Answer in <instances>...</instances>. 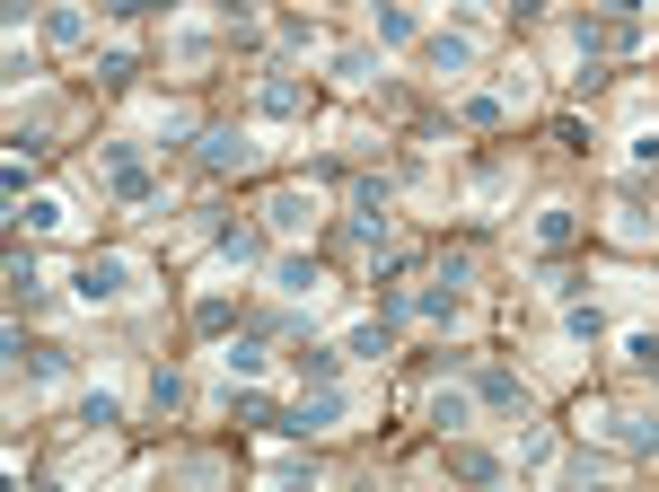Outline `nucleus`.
I'll return each instance as SVG.
<instances>
[{"label":"nucleus","mask_w":659,"mask_h":492,"mask_svg":"<svg viewBox=\"0 0 659 492\" xmlns=\"http://www.w3.org/2000/svg\"><path fill=\"white\" fill-rule=\"evenodd\" d=\"M229 326H237V308H229V299H203V308H194V335H212V344H220Z\"/></svg>","instance_id":"a211bd4d"},{"label":"nucleus","mask_w":659,"mask_h":492,"mask_svg":"<svg viewBox=\"0 0 659 492\" xmlns=\"http://www.w3.org/2000/svg\"><path fill=\"white\" fill-rule=\"evenodd\" d=\"M343 352H352V361H387V352H396V326H387V317H378V326H352Z\"/></svg>","instance_id":"0eeeda50"},{"label":"nucleus","mask_w":659,"mask_h":492,"mask_svg":"<svg viewBox=\"0 0 659 492\" xmlns=\"http://www.w3.org/2000/svg\"><path fill=\"white\" fill-rule=\"evenodd\" d=\"M107 18H150V9H176V0H98Z\"/></svg>","instance_id":"393cba45"},{"label":"nucleus","mask_w":659,"mask_h":492,"mask_svg":"<svg viewBox=\"0 0 659 492\" xmlns=\"http://www.w3.org/2000/svg\"><path fill=\"white\" fill-rule=\"evenodd\" d=\"M264 221H273V238H300V229L317 221V203H308V194H273V203H264Z\"/></svg>","instance_id":"423d86ee"},{"label":"nucleus","mask_w":659,"mask_h":492,"mask_svg":"<svg viewBox=\"0 0 659 492\" xmlns=\"http://www.w3.org/2000/svg\"><path fill=\"white\" fill-rule=\"evenodd\" d=\"M571 229H580L571 203H546V212H537V246H571Z\"/></svg>","instance_id":"2eb2a0df"},{"label":"nucleus","mask_w":659,"mask_h":492,"mask_svg":"<svg viewBox=\"0 0 659 492\" xmlns=\"http://www.w3.org/2000/svg\"><path fill=\"white\" fill-rule=\"evenodd\" d=\"M18 221H27V229H53V221H62V203H53V194H36V203H18Z\"/></svg>","instance_id":"5701e85b"},{"label":"nucleus","mask_w":659,"mask_h":492,"mask_svg":"<svg viewBox=\"0 0 659 492\" xmlns=\"http://www.w3.org/2000/svg\"><path fill=\"white\" fill-rule=\"evenodd\" d=\"M220 255H229V264H264V238H255V229H220Z\"/></svg>","instance_id":"f3484780"},{"label":"nucleus","mask_w":659,"mask_h":492,"mask_svg":"<svg viewBox=\"0 0 659 492\" xmlns=\"http://www.w3.org/2000/svg\"><path fill=\"white\" fill-rule=\"evenodd\" d=\"M291 361H300L308 387H334V378H343V352H291Z\"/></svg>","instance_id":"dca6fc26"},{"label":"nucleus","mask_w":659,"mask_h":492,"mask_svg":"<svg viewBox=\"0 0 659 492\" xmlns=\"http://www.w3.org/2000/svg\"><path fill=\"white\" fill-rule=\"evenodd\" d=\"M510 115V106H501V98H466V123H475V132H493V123Z\"/></svg>","instance_id":"b1692460"},{"label":"nucleus","mask_w":659,"mask_h":492,"mask_svg":"<svg viewBox=\"0 0 659 492\" xmlns=\"http://www.w3.org/2000/svg\"><path fill=\"white\" fill-rule=\"evenodd\" d=\"M466 413H475V396H466V387H439V396H432V422L448 431V440L466 431Z\"/></svg>","instance_id":"9d476101"},{"label":"nucleus","mask_w":659,"mask_h":492,"mask_svg":"<svg viewBox=\"0 0 659 492\" xmlns=\"http://www.w3.org/2000/svg\"><path fill=\"white\" fill-rule=\"evenodd\" d=\"M273 281H282L291 299H317V264H308V255H282V264H273Z\"/></svg>","instance_id":"ddd939ff"},{"label":"nucleus","mask_w":659,"mask_h":492,"mask_svg":"<svg viewBox=\"0 0 659 492\" xmlns=\"http://www.w3.org/2000/svg\"><path fill=\"white\" fill-rule=\"evenodd\" d=\"M448 475H457V484H501V458L475 449V440H448Z\"/></svg>","instance_id":"7ed1b4c3"},{"label":"nucleus","mask_w":659,"mask_h":492,"mask_svg":"<svg viewBox=\"0 0 659 492\" xmlns=\"http://www.w3.org/2000/svg\"><path fill=\"white\" fill-rule=\"evenodd\" d=\"M255 106H264V115H300V106H308V89H300V80H264V89H255Z\"/></svg>","instance_id":"f8f14e48"},{"label":"nucleus","mask_w":659,"mask_h":492,"mask_svg":"<svg viewBox=\"0 0 659 492\" xmlns=\"http://www.w3.org/2000/svg\"><path fill=\"white\" fill-rule=\"evenodd\" d=\"M607 9H616V18H642V9H651V0H607Z\"/></svg>","instance_id":"a878e982"},{"label":"nucleus","mask_w":659,"mask_h":492,"mask_svg":"<svg viewBox=\"0 0 659 492\" xmlns=\"http://www.w3.org/2000/svg\"><path fill=\"white\" fill-rule=\"evenodd\" d=\"M625 361H633V378H659V335H625Z\"/></svg>","instance_id":"6ab92c4d"},{"label":"nucleus","mask_w":659,"mask_h":492,"mask_svg":"<svg viewBox=\"0 0 659 492\" xmlns=\"http://www.w3.org/2000/svg\"><path fill=\"white\" fill-rule=\"evenodd\" d=\"M80 35H89L80 9H53V18H44V44H80Z\"/></svg>","instance_id":"aec40b11"},{"label":"nucleus","mask_w":659,"mask_h":492,"mask_svg":"<svg viewBox=\"0 0 659 492\" xmlns=\"http://www.w3.org/2000/svg\"><path fill=\"white\" fill-rule=\"evenodd\" d=\"M475 62V35H423V71H439V80H457Z\"/></svg>","instance_id":"20e7f679"},{"label":"nucleus","mask_w":659,"mask_h":492,"mask_svg":"<svg viewBox=\"0 0 659 492\" xmlns=\"http://www.w3.org/2000/svg\"><path fill=\"white\" fill-rule=\"evenodd\" d=\"M150 404H159V413L185 404V378H176V369H150Z\"/></svg>","instance_id":"4be33fe9"},{"label":"nucleus","mask_w":659,"mask_h":492,"mask_svg":"<svg viewBox=\"0 0 659 492\" xmlns=\"http://www.w3.org/2000/svg\"><path fill=\"white\" fill-rule=\"evenodd\" d=\"M343 413H352V404H343L334 387H317V396H308V404H300V413H291L282 431H300V440H317V431H343Z\"/></svg>","instance_id":"f03ea898"},{"label":"nucleus","mask_w":659,"mask_h":492,"mask_svg":"<svg viewBox=\"0 0 659 492\" xmlns=\"http://www.w3.org/2000/svg\"><path fill=\"white\" fill-rule=\"evenodd\" d=\"M475 404H493V413H519V404H528L519 369H484V378H475Z\"/></svg>","instance_id":"39448f33"},{"label":"nucleus","mask_w":659,"mask_h":492,"mask_svg":"<svg viewBox=\"0 0 659 492\" xmlns=\"http://www.w3.org/2000/svg\"><path fill=\"white\" fill-rule=\"evenodd\" d=\"M71 290H80V299H89V308H114V299H123V290H132V264H123V255H89V264H80V281H71Z\"/></svg>","instance_id":"f257e3e1"},{"label":"nucleus","mask_w":659,"mask_h":492,"mask_svg":"<svg viewBox=\"0 0 659 492\" xmlns=\"http://www.w3.org/2000/svg\"><path fill=\"white\" fill-rule=\"evenodd\" d=\"M220 369H229V378H264V352H255V344H229Z\"/></svg>","instance_id":"412c9836"},{"label":"nucleus","mask_w":659,"mask_h":492,"mask_svg":"<svg viewBox=\"0 0 659 492\" xmlns=\"http://www.w3.org/2000/svg\"><path fill=\"white\" fill-rule=\"evenodd\" d=\"M378 44H414V9L405 0H378Z\"/></svg>","instance_id":"4468645a"},{"label":"nucleus","mask_w":659,"mask_h":492,"mask_svg":"<svg viewBox=\"0 0 659 492\" xmlns=\"http://www.w3.org/2000/svg\"><path fill=\"white\" fill-rule=\"evenodd\" d=\"M203 167H212V176L246 167V141H237V132H203Z\"/></svg>","instance_id":"9b49d317"},{"label":"nucleus","mask_w":659,"mask_h":492,"mask_svg":"<svg viewBox=\"0 0 659 492\" xmlns=\"http://www.w3.org/2000/svg\"><path fill=\"white\" fill-rule=\"evenodd\" d=\"M607 422H616V440H625L633 458H651V449H659V413H607Z\"/></svg>","instance_id":"6e6552de"},{"label":"nucleus","mask_w":659,"mask_h":492,"mask_svg":"<svg viewBox=\"0 0 659 492\" xmlns=\"http://www.w3.org/2000/svg\"><path fill=\"white\" fill-rule=\"evenodd\" d=\"M562 335H571V344H598V335H607V308H598V299H571V308H562Z\"/></svg>","instance_id":"1a4fd4ad"}]
</instances>
